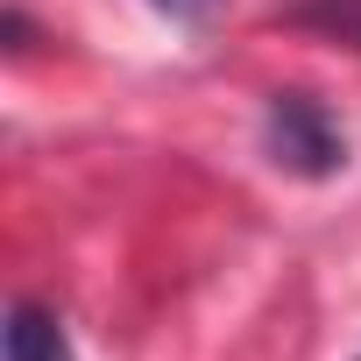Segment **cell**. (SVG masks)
I'll use <instances>...</instances> for the list:
<instances>
[{"label":"cell","mask_w":361,"mask_h":361,"mask_svg":"<svg viewBox=\"0 0 361 361\" xmlns=\"http://www.w3.org/2000/svg\"><path fill=\"white\" fill-rule=\"evenodd\" d=\"M8 361H71V333H64V319H57L50 305L22 298V305L8 312Z\"/></svg>","instance_id":"cell-2"},{"label":"cell","mask_w":361,"mask_h":361,"mask_svg":"<svg viewBox=\"0 0 361 361\" xmlns=\"http://www.w3.org/2000/svg\"><path fill=\"white\" fill-rule=\"evenodd\" d=\"M149 8H156V15H170V22H206L220 0H149Z\"/></svg>","instance_id":"cell-4"},{"label":"cell","mask_w":361,"mask_h":361,"mask_svg":"<svg viewBox=\"0 0 361 361\" xmlns=\"http://www.w3.org/2000/svg\"><path fill=\"white\" fill-rule=\"evenodd\" d=\"M262 142H269V163L290 170V177H333L347 163V135L340 121L312 99V92H276L269 114H262Z\"/></svg>","instance_id":"cell-1"},{"label":"cell","mask_w":361,"mask_h":361,"mask_svg":"<svg viewBox=\"0 0 361 361\" xmlns=\"http://www.w3.org/2000/svg\"><path fill=\"white\" fill-rule=\"evenodd\" d=\"M283 22H290V29H312V36H326V43L361 50V0H290Z\"/></svg>","instance_id":"cell-3"}]
</instances>
